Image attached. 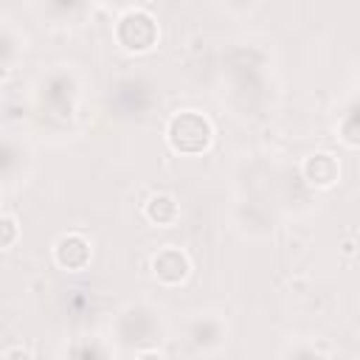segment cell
Segmentation results:
<instances>
[{
    "label": "cell",
    "mask_w": 360,
    "mask_h": 360,
    "mask_svg": "<svg viewBox=\"0 0 360 360\" xmlns=\"http://www.w3.org/2000/svg\"><path fill=\"white\" fill-rule=\"evenodd\" d=\"M143 214H146V219L155 222V225H172V222L177 219V202H174L172 194H155V197L146 202Z\"/></svg>",
    "instance_id": "8992f818"
},
{
    "label": "cell",
    "mask_w": 360,
    "mask_h": 360,
    "mask_svg": "<svg viewBox=\"0 0 360 360\" xmlns=\"http://www.w3.org/2000/svg\"><path fill=\"white\" fill-rule=\"evenodd\" d=\"M53 253H56V262H59L62 267H68V270H82V267L87 264V259H90V245H87V239L79 236V233H65V236L56 242Z\"/></svg>",
    "instance_id": "277c9868"
},
{
    "label": "cell",
    "mask_w": 360,
    "mask_h": 360,
    "mask_svg": "<svg viewBox=\"0 0 360 360\" xmlns=\"http://www.w3.org/2000/svg\"><path fill=\"white\" fill-rule=\"evenodd\" d=\"M3 228H6V236H3V245L8 248L14 242V219L11 217H3Z\"/></svg>",
    "instance_id": "52a82bcc"
},
{
    "label": "cell",
    "mask_w": 360,
    "mask_h": 360,
    "mask_svg": "<svg viewBox=\"0 0 360 360\" xmlns=\"http://www.w3.org/2000/svg\"><path fill=\"white\" fill-rule=\"evenodd\" d=\"M152 273L163 284H180L188 276V256L180 248H163L152 259Z\"/></svg>",
    "instance_id": "3957f363"
},
{
    "label": "cell",
    "mask_w": 360,
    "mask_h": 360,
    "mask_svg": "<svg viewBox=\"0 0 360 360\" xmlns=\"http://www.w3.org/2000/svg\"><path fill=\"white\" fill-rule=\"evenodd\" d=\"M169 143L177 152H186V155L202 152L211 143V124H208V118L200 115V112H191V110L177 112L169 121Z\"/></svg>",
    "instance_id": "6da1fadb"
},
{
    "label": "cell",
    "mask_w": 360,
    "mask_h": 360,
    "mask_svg": "<svg viewBox=\"0 0 360 360\" xmlns=\"http://www.w3.org/2000/svg\"><path fill=\"white\" fill-rule=\"evenodd\" d=\"M115 37L129 51H149L158 42V22L146 11H127L115 25Z\"/></svg>",
    "instance_id": "7a4b0ae2"
},
{
    "label": "cell",
    "mask_w": 360,
    "mask_h": 360,
    "mask_svg": "<svg viewBox=\"0 0 360 360\" xmlns=\"http://www.w3.org/2000/svg\"><path fill=\"white\" fill-rule=\"evenodd\" d=\"M338 172H340L338 160L332 155H326V152H318V155L307 158V163H304V174L315 186H332L338 180Z\"/></svg>",
    "instance_id": "5b68a950"
}]
</instances>
